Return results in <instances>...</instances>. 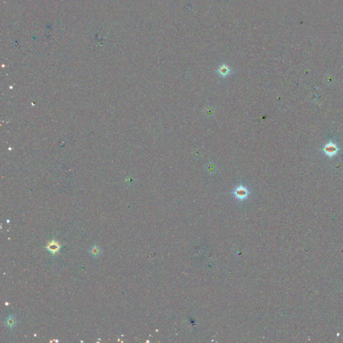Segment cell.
Returning <instances> with one entry per match:
<instances>
[{
  "label": "cell",
  "mask_w": 343,
  "mask_h": 343,
  "mask_svg": "<svg viewBox=\"0 0 343 343\" xmlns=\"http://www.w3.org/2000/svg\"><path fill=\"white\" fill-rule=\"evenodd\" d=\"M217 72L220 74V76L225 77V76H226L227 75H229V74H230L231 69L229 68V67L228 66H226V65L223 64L219 68H218Z\"/></svg>",
  "instance_id": "6da1fadb"
},
{
  "label": "cell",
  "mask_w": 343,
  "mask_h": 343,
  "mask_svg": "<svg viewBox=\"0 0 343 343\" xmlns=\"http://www.w3.org/2000/svg\"><path fill=\"white\" fill-rule=\"evenodd\" d=\"M5 324H6L8 328L10 329H12L14 328L15 325L16 324V318L14 316H8L7 318H5Z\"/></svg>",
  "instance_id": "7a4b0ae2"
},
{
  "label": "cell",
  "mask_w": 343,
  "mask_h": 343,
  "mask_svg": "<svg viewBox=\"0 0 343 343\" xmlns=\"http://www.w3.org/2000/svg\"><path fill=\"white\" fill-rule=\"evenodd\" d=\"M247 193H248L247 192V190L243 186L239 187L235 192V195L237 196V197L240 199H243L245 198L247 195Z\"/></svg>",
  "instance_id": "3957f363"
},
{
  "label": "cell",
  "mask_w": 343,
  "mask_h": 343,
  "mask_svg": "<svg viewBox=\"0 0 343 343\" xmlns=\"http://www.w3.org/2000/svg\"><path fill=\"white\" fill-rule=\"evenodd\" d=\"M48 249L49 250L50 253H57V251L60 249V245L58 243L56 242V241H51L48 243V245L47 247Z\"/></svg>",
  "instance_id": "277c9868"
},
{
  "label": "cell",
  "mask_w": 343,
  "mask_h": 343,
  "mask_svg": "<svg viewBox=\"0 0 343 343\" xmlns=\"http://www.w3.org/2000/svg\"><path fill=\"white\" fill-rule=\"evenodd\" d=\"M90 253L92 257H99V255L101 254V249L99 247L93 246L91 247V249L90 250Z\"/></svg>",
  "instance_id": "5b68a950"
},
{
  "label": "cell",
  "mask_w": 343,
  "mask_h": 343,
  "mask_svg": "<svg viewBox=\"0 0 343 343\" xmlns=\"http://www.w3.org/2000/svg\"><path fill=\"white\" fill-rule=\"evenodd\" d=\"M336 147H334V146H330V147H329L328 146V148H326V152L328 154H335V152L336 151Z\"/></svg>",
  "instance_id": "8992f818"
}]
</instances>
